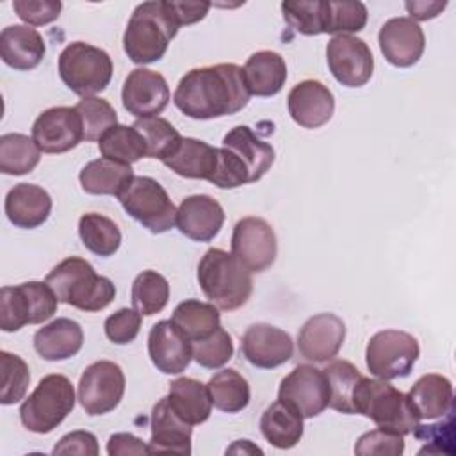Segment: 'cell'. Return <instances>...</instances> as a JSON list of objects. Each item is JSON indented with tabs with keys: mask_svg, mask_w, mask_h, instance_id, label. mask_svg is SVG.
Segmentation results:
<instances>
[{
	"mask_svg": "<svg viewBox=\"0 0 456 456\" xmlns=\"http://www.w3.org/2000/svg\"><path fill=\"white\" fill-rule=\"evenodd\" d=\"M151 436L148 442L150 454L153 452H192V426L182 420L171 408L167 395L159 399L151 410Z\"/></svg>",
	"mask_w": 456,
	"mask_h": 456,
	"instance_id": "23",
	"label": "cell"
},
{
	"mask_svg": "<svg viewBox=\"0 0 456 456\" xmlns=\"http://www.w3.org/2000/svg\"><path fill=\"white\" fill-rule=\"evenodd\" d=\"M354 413L365 415L378 428L403 436L413 433L420 424L408 395L379 378H362L354 394Z\"/></svg>",
	"mask_w": 456,
	"mask_h": 456,
	"instance_id": "5",
	"label": "cell"
},
{
	"mask_svg": "<svg viewBox=\"0 0 456 456\" xmlns=\"http://www.w3.org/2000/svg\"><path fill=\"white\" fill-rule=\"evenodd\" d=\"M180 21L171 0H150L139 4L123 34V50L135 64H151L167 52L171 39L178 34Z\"/></svg>",
	"mask_w": 456,
	"mask_h": 456,
	"instance_id": "2",
	"label": "cell"
},
{
	"mask_svg": "<svg viewBox=\"0 0 456 456\" xmlns=\"http://www.w3.org/2000/svg\"><path fill=\"white\" fill-rule=\"evenodd\" d=\"M5 216L7 219L25 230L41 226L52 212V198L46 189L36 183H18L5 196Z\"/></svg>",
	"mask_w": 456,
	"mask_h": 456,
	"instance_id": "24",
	"label": "cell"
},
{
	"mask_svg": "<svg viewBox=\"0 0 456 456\" xmlns=\"http://www.w3.org/2000/svg\"><path fill=\"white\" fill-rule=\"evenodd\" d=\"M32 139L43 153H64L84 141V125L75 107H50L32 125Z\"/></svg>",
	"mask_w": 456,
	"mask_h": 456,
	"instance_id": "15",
	"label": "cell"
},
{
	"mask_svg": "<svg viewBox=\"0 0 456 456\" xmlns=\"http://www.w3.org/2000/svg\"><path fill=\"white\" fill-rule=\"evenodd\" d=\"M171 321L191 342L207 338L221 326L219 308L200 299H185L178 303Z\"/></svg>",
	"mask_w": 456,
	"mask_h": 456,
	"instance_id": "34",
	"label": "cell"
},
{
	"mask_svg": "<svg viewBox=\"0 0 456 456\" xmlns=\"http://www.w3.org/2000/svg\"><path fill=\"white\" fill-rule=\"evenodd\" d=\"M41 150L32 135L11 132L0 137V171L4 175H27L39 164Z\"/></svg>",
	"mask_w": 456,
	"mask_h": 456,
	"instance_id": "39",
	"label": "cell"
},
{
	"mask_svg": "<svg viewBox=\"0 0 456 456\" xmlns=\"http://www.w3.org/2000/svg\"><path fill=\"white\" fill-rule=\"evenodd\" d=\"M242 69L248 89L255 96H274L283 89L287 80L285 59L273 50L251 53Z\"/></svg>",
	"mask_w": 456,
	"mask_h": 456,
	"instance_id": "30",
	"label": "cell"
},
{
	"mask_svg": "<svg viewBox=\"0 0 456 456\" xmlns=\"http://www.w3.org/2000/svg\"><path fill=\"white\" fill-rule=\"evenodd\" d=\"M290 118L303 128L314 130L326 125L335 112V96L319 80L308 78L296 84L287 96Z\"/></svg>",
	"mask_w": 456,
	"mask_h": 456,
	"instance_id": "21",
	"label": "cell"
},
{
	"mask_svg": "<svg viewBox=\"0 0 456 456\" xmlns=\"http://www.w3.org/2000/svg\"><path fill=\"white\" fill-rule=\"evenodd\" d=\"M75 388L64 374H48L21 403V424L37 435L52 433L75 408Z\"/></svg>",
	"mask_w": 456,
	"mask_h": 456,
	"instance_id": "7",
	"label": "cell"
},
{
	"mask_svg": "<svg viewBox=\"0 0 456 456\" xmlns=\"http://www.w3.org/2000/svg\"><path fill=\"white\" fill-rule=\"evenodd\" d=\"M59 299L46 281H25L0 290V328L18 331L25 324H41L57 312Z\"/></svg>",
	"mask_w": 456,
	"mask_h": 456,
	"instance_id": "8",
	"label": "cell"
},
{
	"mask_svg": "<svg viewBox=\"0 0 456 456\" xmlns=\"http://www.w3.org/2000/svg\"><path fill=\"white\" fill-rule=\"evenodd\" d=\"M134 128H137L139 134L144 137L148 157L151 159H159V160L167 159L182 141V135L178 134V130L160 116L135 119Z\"/></svg>",
	"mask_w": 456,
	"mask_h": 456,
	"instance_id": "42",
	"label": "cell"
},
{
	"mask_svg": "<svg viewBox=\"0 0 456 456\" xmlns=\"http://www.w3.org/2000/svg\"><path fill=\"white\" fill-rule=\"evenodd\" d=\"M232 255L249 271L262 273L269 269L278 253V240L273 226L256 216L242 217L232 232Z\"/></svg>",
	"mask_w": 456,
	"mask_h": 456,
	"instance_id": "12",
	"label": "cell"
},
{
	"mask_svg": "<svg viewBox=\"0 0 456 456\" xmlns=\"http://www.w3.org/2000/svg\"><path fill=\"white\" fill-rule=\"evenodd\" d=\"M171 7L182 25H192L203 20L210 9L208 2H171Z\"/></svg>",
	"mask_w": 456,
	"mask_h": 456,
	"instance_id": "52",
	"label": "cell"
},
{
	"mask_svg": "<svg viewBox=\"0 0 456 456\" xmlns=\"http://www.w3.org/2000/svg\"><path fill=\"white\" fill-rule=\"evenodd\" d=\"M383 57L397 68H410L419 62L426 48V36L420 25L408 16L387 20L378 34Z\"/></svg>",
	"mask_w": 456,
	"mask_h": 456,
	"instance_id": "19",
	"label": "cell"
},
{
	"mask_svg": "<svg viewBox=\"0 0 456 456\" xmlns=\"http://www.w3.org/2000/svg\"><path fill=\"white\" fill-rule=\"evenodd\" d=\"M219 148L194 137H182L175 151L162 160L178 176L192 180H210L217 169Z\"/></svg>",
	"mask_w": 456,
	"mask_h": 456,
	"instance_id": "29",
	"label": "cell"
},
{
	"mask_svg": "<svg viewBox=\"0 0 456 456\" xmlns=\"http://www.w3.org/2000/svg\"><path fill=\"white\" fill-rule=\"evenodd\" d=\"M132 306L141 315H155L162 312L169 301V283L157 271H142L132 283Z\"/></svg>",
	"mask_w": 456,
	"mask_h": 456,
	"instance_id": "40",
	"label": "cell"
},
{
	"mask_svg": "<svg viewBox=\"0 0 456 456\" xmlns=\"http://www.w3.org/2000/svg\"><path fill=\"white\" fill-rule=\"evenodd\" d=\"M328 387H330V403L328 406L346 413H354V394L362 381L360 370L347 360H333L324 369Z\"/></svg>",
	"mask_w": 456,
	"mask_h": 456,
	"instance_id": "38",
	"label": "cell"
},
{
	"mask_svg": "<svg viewBox=\"0 0 456 456\" xmlns=\"http://www.w3.org/2000/svg\"><path fill=\"white\" fill-rule=\"evenodd\" d=\"M251 98L244 69L233 62L192 68L173 94L176 109L192 119H214L242 110Z\"/></svg>",
	"mask_w": 456,
	"mask_h": 456,
	"instance_id": "1",
	"label": "cell"
},
{
	"mask_svg": "<svg viewBox=\"0 0 456 456\" xmlns=\"http://www.w3.org/2000/svg\"><path fill=\"white\" fill-rule=\"evenodd\" d=\"M107 454H150V447L132 433H114L107 442Z\"/></svg>",
	"mask_w": 456,
	"mask_h": 456,
	"instance_id": "51",
	"label": "cell"
},
{
	"mask_svg": "<svg viewBox=\"0 0 456 456\" xmlns=\"http://www.w3.org/2000/svg\"><path fill=\"white\" fill-rule=\"evenodd\" d=\"M233 356L232 335L224 328H217L203 340L192 342V360L205 369H221Z\"/></svg>",
	"mask_w": 456,
	"mask_h": 456,
	"instance_id": "46",
	"label": "cell"
},
{
	"mask_svg": "<svg viewBox=\"0 0 456 456\" xmlns=\"http://www.w3.org/2000/svg\"><path fill=\"white\" fill-rule=\"evenodd\" d=\"M224 224V210L208 194H192L182 200L176 208L180 233L196 242H210Z\"/></svg>",
	"mask_w": 456,
	"mask_h": 456,
	"instance_id": "22",
	"label": "cell"
},
{
	"mask_svg": "<svg viewBox=\"0 0 456 456\" xmlns=\"http://www.w3.org/2000/svg\"><path fill=\"white\" fill-rule=\"evenodd\" d=\"M240 353L253 367L276 369L292 358L294 342L285 330L256 322L244 331Z\"/></svg>",
	"mask_w": 456,
	"mask_h": 456,
	"instance_id": "18",
	"label": "cell"
},
{
	"mask_svg": "<svg viewBox=\"0 0 456 456\" xmlns=\"http://www.w3.org/2000/svg\"><path fill=\"white\" fill-rule=\"evenodd\" d=\"M171 93L166 78L146 68H135L125 78L121 102L128 114L137 119L159 116L169 103Z\"/></svg>",
	"mask_w": 456,
	"mask_h": 456,
	"instance_id": "16",
	"label": "cell"
},
{
	"mask_svg": "<svg viewBox=\"0 0 456 456\" xmlns=\"http://www.w3.org/2000/svg\"><path fill=\"white\" fill-rule=\"evenodd\" d=\"M98 150L102 157L132 166L134 162L148 157V148L144 137L139 134L134 125H116L107 130L98 141Z\"/></svg>",
	"mask_w": 456,
	"mask_h": 456,
	"instance_id": "36",
	"label": "cell"
},
{
	"mask_svg": "<svg viewBox=\"0 0 456 456\" xmlns=\"http://www.w3.org/2000/svg\"><path fill=\"white\" fill-rule=\"evenodd\" d=\"M148 354L160 372L180 374L192 360V342L171 319H162L148 333Z\"/></svg>",
	"mask_w": 456,
	"mask_h": 456,
	"instance_id": "20",
	"label": "cell"
},
{
	"mask_svg": "<svg viewBox=\"0 0 456 456\" xmlns=\"http://www.w3.org/2000/svg\"><path fill=\"white\" fill-rule=\"evenodd\" d=\"M167 401L175 413L191 426L203 424L212 413L207 385L194 378H176L169 383Z\"/></svg>",
	"mask_w": 456,
	"mask_h": 456,
	"instance_id": "32",
	"label": "cell"
},
{
	"mask_svg": "<svg viewBox=\"0 0 456 456\" xmlns=\"http://www.w3.org/2000/svg\"><path fill=\"white\" fill-rule=\"evenodd\" d=\"M281 14L285 23L303 36L324 34L326 2L322 0H285Z\"/></svg>",
	"mask_w": 456,
	"mask_h": 456,
	"instance_id": "41",
	"label": "cell"
},
{
	"mask_svg": "<svg viewBox=\"0 0 456 456\" xmlns=\"http://www.w3.org/2000/svg\"><path fill=\"white\" fill-rule=\"evenodd\" d=\"M125 374L110 360H98L86 367L78 381V403L87 415H105L123 399Z\"/></svg>",
	"mask_w": 456,
	"mask_h": 456,
	"instance_id": "11",
	"label": "cell"
},
{
	"mask_svg": "<svg viewBox=\"0 0 456 456\" xmlns=\"http://www.w3.org/2000/svg\"><path fill=\"white\" fill-rule=\"evenodd\" d=\"M406 395L419 420L440 419L452 411V383L447 376L436 372L424 374Z\"/></svg>",
	"mask_w": 456,
	"mask_h": 456,
	"instance_id": "28",
	"label": "cell"
},
{
	"mask_svg": "<svg viewBox=\"0 0 456 456\" xmlns=\"http://www.w3.org/2000/svg\"><path fill=\"white\" fill-rule=\"evenodd\" d=\"M82 326L68 317H57L34 333V349L48 362H61L75 356L82 349Z\"/></svg>",
	"mask_w": 456,
	"mask_h": 456,
	"instance_id": "26",
	"label": "cell"
},
{
	"mask_svg": "<svg viewBox=\"0 0 456 456\" xmlns=\"http://www.w3.org/2000/svg\"><path fill=\"white\" fill-rule=\"evenodd\" d=\"M223 148L230 150L246 167L249 182H258L274 162V150L249 126L239 125L223 137Z\"/></svg>",
	"mask_w": 456,
	"mask_h": 456,
	"instance_id": "27",
	"label": "cell"
},
{
	"mask_svg": "<svg viewBox=\"0 0 456 456\" xmlns=\"http://www.w3.org/2000/svg\"><path fill=\"white\" fill-rule=\"evenodd\" d=\"M196 278L208 303L219 310L232 312L244 306L253 292L251 273L232 253L219 248L205 251Z\"/></svg>",
	"mask_w": 456,
	"mask_h": 456,
	"instance_id": "4",
	"label": "cell"
},
{
	"mask_svg": "<svg viewBox=\"0 0 456 456\" xmlns=\"http://www.w3.org/2000/svg\"><path fill=\"white\" fill-rule=\"evenodd\" d=\"M100 452L98 440L89 431H71L64 435L53 447L52 454H86V456H96Z\"/></svg>",
	"mask_w": 456,
	"mask_h": 456,
	"instance_id": "50",
	"label": "cell"
},
{
	"mask_svg": "<svg viewBox=\"0 0 456 456\" xmlns=\"http://www.w3.org/2000/svg\"><path fill=\"white\" fill-rule=\"evenodd\" d=\"M142 315L135 308H121L105 319L103 330L112 344H130L141 331Z\"/></svg>",
	"mask_w": 456,
	"mask_h": 456,
	"instance_id": "48",
	"label": "cell"
},
{
	"mask_svg": "<svg viewBox=\"0 0 456 456\" xmlns=\"http://www.w3.org/2000/svg\"><path fill=\"white\" fill-rule=\"evenodd\" d=\"M346 338L344 321L331 314H317L310 317L297 333V351L306 362L324 363L333 360L342 349Z\"/></svg>",
	"mask_w": 456,
	"mask_h": 456,
	"instance_id": "17",
	"label": "cell"
},
{
	"mask_svg": "<svg viewBox=\"0 0 456 456\" xmlns=\"http://www.w3.org/2000/svg\"><path fill=\"white\" fill-rule=\"evenodd\" d=\"M0 367H2V394L0 403L4 406L16 404L25 399L28 383H30V370L27 362L9 351H0Z\"/></svg>",
	"mask_w": 456,
	"mask_h": 456,
	"instance_id": "44",
	"label": "cell"
},
{
	"mask_svg": "<svg viewBox=\"0 0 456 456\" xmlns=\"http://www.w3.org/2000/svg\"><path fill=\"white\" fill-rule=\"evenodd\" d=\"M264 438L276 449H292L303 436V417L283 401L271 403L260 417Z\"/></svg>",
	"mask_w": 456,
	"mask_h": 456,
	"instance_id": "33",
	"label": "cell"
},
{
	"mask_svg": "<svg viewBox=\"0 0 456 456\" xmlns=\"http://www.w3.org/2000/svg\"><path fill=\"white\" fill-rule=\"evenodd\" d=\"M118 200L125 212L151 233L169 232L176 224V207L151 176H134Z\"/></svg>",
	"mask_w": 456,
	"mask_h": 456,
	"instance_id": "9",
	"label": "cell"
},
{
	"mask_svg": "<svg viewBox=\"0 0 456 456\" xmlns=\"http://www.w3.org/2000/svg\"><path fill=\"white\" fill-rule=\"evenodd\" d=\"M278 399L294 408L303 419L317 417L330 403V387L324 370L308 363L294 367L281 379Z\"/></svg>",
	"mask_w": 456,
	"mask_h": 456,
	"instance_id": "13",
	"label": "cell"
},
{
	"mask_svg": "<svg viewBox=\"0 0 456 456\" xmlns=\"http://www.w3.org/2000/svg\"><path fill=\"white\" fill-rule=\"evenodd\" d=\"M367 7L362 2H326L324 34L360 32L367 25Z\"/></svg>",
	"mask_w": 456,
	"mask_h": 456,
	"instance_id": "45",
	"label": "cell"
},
{
	"mask_svg": "<svg viewBox=\"0 0 456 456\" xmlns=\"http://www.w3.org/2000/svg\"><path fill=\"white\" fill-rule=\"evenodd\" d=\"M55 292L59 303H66L82 312H100L116 297V287L94 267L80 258L68 256L59 262L45 280Z\"/></svg>",
	"mask_w": 456,
	"mask_h": 456,
	"instance_id": "3",
	"label": "cell"
},
{
	"mask_svg": "<svg viewBox=\"0 0 456 456\" xmlns=\"http://www.w3.org/2000/svg\"><path fill=\"white\" fill-rule=\"evenodd\" d=\"M12 9L27 25L41 27L59 18L62 4L59 0H14Z\"/></svg>",
	"mask_w": 456,
	"mask_h": 456,
	"instance_id": "49",
	"label": "cell"
},
{
	"mask_svg": "<svg viewBox=\"0 0 456 456\" xmlns=\"http://www.w3.org/2000/svg\"><path fill=\"white\" fill-rule=\"evenodd\" d=\"M420 354L419 340L403 330L374 333L365 349V363L372 376L390 381L406 378Z\"/></svg>",
	"mask_w": 456,
	"mask_h": 456,
	"instance_id": "10",
	"label": "cell"
},
{
	"mask_svg": "<svg viewBox=\"0 0 456 456\" xmlns=\"http://www.w3.org/2000/svg\"><path fill=\"white\" fill-rule=\"evenodd\" d=\"M75 109L78 110L84 125V141H100L102 135L118 125V114L114 107L98 96L82 98Z\"/></svg>",
	"mask_w": 456,
	"mask_h": 456,
	"instance_id": "43",
	"label": "cell"
},
{
	"mask_svg": "<svg viewBox=\"0 0 456 456\" xmlns=\"http://www.w3.org/2000/svg\"><path fill=\"white\" fill-rule=\"evenodd\" d=\"M57 69L64 86L86 98L107 89L114 66L105 50L84 41H73L61 52Z\"/></svg>",
	"mask_w": 456,
	"mask_h": 456,
	"instance_id": "6",
	"label": "cell"
},
{
	"mask_svg": "<svg viewBox=\"0 0 456 456\" xmlns=\"http://www.w3.org/2000/svg\"><path fill=\"white\" fill-rule=\"evenodd\" d=\"M78 235L82 244L98 256H112L121 246V230L118 224L98 212H86L78 219Z\"/></svg>",
	"mask_w": 456,
	"mask_h": 456,
	"instance_id": "37",
	"label": "cell"
},
{
	"mask_svg": "<svg viewBox=\"0 0 456 456\" xmlns=\"http://www.w3.org/2000/svg\"><path fill=\"white\" fill-rule=\"evenodd\" d=\"M404 452V436L394 431L376 428L363 433L354 445V454L358 456H401Z\"/></svg>",
	"mask_w": 456,
	"mask_h": 456,
	"instance_id": "47",
	"label": "cell"
},
{
	"mask_svg": "<svg viewBox=\"0 0 456 456\" xmlns=\"http://www.w3.org/2000/svg\"><path fill=\"white\" fill-rule=\"evenodd\" d=\"M212 406L224 413L242 411L251 399L248 379L235 369L217 370L207 383Z\"/></svg>",
	"mask_w": 456,
	"mask_h": 456,
	"instance_id": "35",
	"label": "cell"
},
{
	"mask_svg": "<svg viewBox=\"0 0 456 456\" xmlns=\"http://www.w3.org/2000/svg\"><path fill=\"white\" fill-rule=\"evenodd\" d=\"M134 169L128 164H119L105 157L87 162L80 175L84 192L94 196H119L134 178Z\"/></svg>",
	"mask_w": 456,
	"mask_h": 456,
	"instance_id": "31",
	"label": "cell"
},
{
	"mask_svg": "<svg viewBox=\"0 0 456 456\" xmlns=\"http://www.w3.org/2000/svg\"><path fill=\"white\" fill-rule=\"evenodd\" d=\"M408 14H410V20L413 21H428V20H433L436 18L445 7H447V2H438V0H433V2H406L404 4Z\"/></svg>",
	"mask_w": 456,
	"mask_h": 456,
	"instance_id": "53",
	"label": "cell"
},
{
	"mask_svg": "<svg viewBox=\"0 0 456 456\" xmlns=\"http://www.w3.org/2000/svg\"><path fill=\"white\" fill-rule=\"evenodd\" d=\"M326 61L333 78L346 87L365 86L374 71L369 45L351 34L333 36L326 46Z\"/></svg>",
	"mask_w": 456,
	"mask_h": 456,
	"instance_id": "14",
	"label": "cell"
},
{
	"mask_svg": "<svg viewBox=\"0 0 456 456\" xmlns=\"http://www.w3.org/2000/svg\"><path fill=\"white\" fill-rule=\"evenodd\" d=\"M45 53V39L30 25H9L0 32V57L12 69H34Z\"/></svg>",
	"mask_w": 456,
	"mask_h": 456,
	"instance_id": "25",
	"label": "cell"
}]
</instances>
